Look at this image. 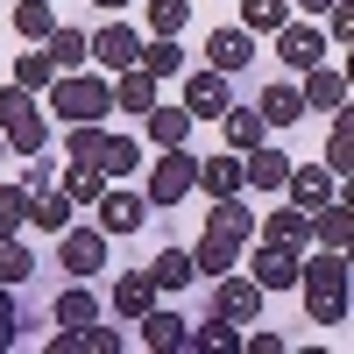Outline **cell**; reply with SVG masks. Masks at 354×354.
Segmentation results:
<instances>
[{
  "mask_svg": "<svg viewBox=\"0 0 354 354\" xmlns=\"http://www.w3.org/2000/svg\"><path fill=\"white\" fill-rule=\"evenodd\" d=\"M298 290H305V312L319 326H340L347 319V248H326V255L298 262Z\"/></svg>",
  "mask_w": 354,
  "mask_h": 354,
  "instance_id": "6da1fadb",
  "label": "cell"
},
{
  "mask_svg": "<svg viewBox=\"0 0 354 354\" xmlns=\"http://www.w3.org/2000/svg\"><path fill=\"white\" fill-rule=\"evenodd\" d=\"M0 135H8V156L50 149V113H43V100L21 93V85H8V93H0Z\"/></svg>",
  "mask_w": 354,
  "mask_h": 354,
  "instance_id": "7a4b0ae2",
  "label": "cell"
},
{
  "mask_svg": "<svg viewBox=\"0 0 354 354\" xmlns=\"http://www.w3.org/2000/svg\"><path fill=\"white\" fill-rule=\"evenodd\" d=\"M50 106H57V121H106L113 85L106 78H85V71H57L50 78Z\"/></svg>",
  "mask_w": 354,
  "mask_h": 354,
  "instance_id": "3957f363",
  "label": "cell"
},
{
  "mask_svg": "<svg viewBox=\"0 0 354 354\" xmlns=\"http://www.w3.org/2000/svg\"><path fill=\"white\" fill-rule=\"evenodd\" d=\"M192 185H198V156L177 142V149H163V156H156V170H149V205H177Z\"/></svg>",
  "mask_w": 354,
  "mask_h": 354,
  "instance_id": "277c9868",
  "label": "cell"
},
{
  "mask_svg": "<svg viewBox=\"0 0 354 354\" xmlns=\"http://www.w3.org/2000/svg\"><path fill=\"white\" fill-rule=\"evenodd\" d=\"M57 262L71 277H100L106 270V227H64L57 234Z\"/></svg>",
  "mask_w": 354,
  "mask_h": 354,
  "instance_id": "5b68a950",
  "label": "cell"
},
{
  "mask_svg": "<svg viewBox=\"0 0 354 354\" xmlns=\"http://www.w3.org/2000/svg\"><path fill=\"white\" fill-rule=\"evenodd\" d=\"M213 312L234 319V326H255V312H262V283L255 277H213Z\"/></svg>",
  "mask_w": 354,
  "mask_h": 354,
  "instance_id": "8992f818",
  "label": "cell"
},
{
  "mask_svg": "<svg viewBox=\"0 0 354 354\" xmlns=\"http://www.w3.org/2000/svg\"><path fill=\"white\" fill-rule=\"evenodd\" d=\"M234 106V93H227V71H192V85H185V113L192 121H220V113Z\"/></svg>",
  "mask_w": 354,
  "mask_h": 354,
  "instance_id": "52a82bcc",
  "label": "cell"
},
{
  "mask_svg": "<svg viewBox=\"0 0 354 354\" xmlns=\"http://www.w3.org/2000/svg\"><path fill=\"white\" fill-rule=\"evenodd\" d=\"M277 57L290 71H312V64H326V36H319L312 21H283L277 28Z\"/></svg>",
  "mask_w": 354,
  "mask_h": 354,
  "instance_id": "ba28073f",
  "label": "cell"
},
{
  "mask_svg": "<svg viewBox=\"0 0 354 354\" xmlns=\"http://www.w3.org/2000/svg\"><path fill=\"white\" fill-rule=\"evenodd\" d=\"M248 277H255L262 290H290V283H298V248L262 241V248H255V262H248Z\"/></svg>",
  "mask_w": 354,
  "mask_h": 354,
  "instance_id": "9c48e42d",
  "label": "cell"
},
{
  "mask_svg": "<svg viewBox=\"0 0 354 354\" xmlns=\"http://www.w3.org/2000/svg\"><path fill=\"white\" fill-rule=\"evenodd\" d=\"M205 234H213V241H234V248L255 234V213L241 205V192H234V198H213V213H205Z\"/></svg>",
  "mask_w": 354,
  "mask_h": 354,
  "instance_id": "30bf717a",
  "label": "cell"
},
{
  "mask_svg": "<svg viewBox=\"0 0 354 354\" xmlns=\"http://www.w3.org/2000/svg\"><path fill=\"white\" fill-rule=\"evenodd\" d=\"M283 192L305 205V213H319V205L333 198V170L326 163H290V177H283Z\"/></svg>",
  "mask_w": 354,
  "mask_h": 354,
  "instance_id": "8fae6325",
  "label": "cell"
},
{
  "mask_svg": "<svg viewBox=\"0 0 354 354\" xmlns=\"http://www.w3.org/2000/svg\"><path fill=\"white\" fill-rule=\"evenodd\" d=\"M93 57H100L106 71H128V64H142V36H135V28H121V21H106L100 36H93Z\"/></svg>",
  "mask_w": 354,
  "mask_h": 354,
  "instance_id": "7c38bea8",
  "label": "cell"
},
{
  "mask_svg": "<svg viewBox=\"0 0 354 354\" xmlns=\"http://www.w3.org/2000/svg\"><path fill=\"white\" fill-rule=\"evenodd\" d=\"M298 93H305V106H312V113H340V106H347V71H326V64H312Z\"/></svg>",
  "mask_w": 354,
  "mask_h": 354,
  "instance_id": "4fadbf2b",
  "label": "cell"
},
{
  "mask_svg": "<svg viewBox=\"0 0 354 354\" xmlns=\"http://www.w3.org/2000/svg\"><path fill=\"white\" fill-rule=\"evenodd\" d=\"M283 177H290V156H277V149H241V185H255V192H283Z\"/></svg>",
  "mask_w": 354,
  "mask_h": 354,
  "instance_id": "5bb4252c",
  "label": "cell"
},
{
  "mask_svg": "<svg viewBox=\"0 0 354 354\" xmlns=\"http://www.w3.org/2000/svg\"><path fill=\"white\" fill-rule=\"evenodd\" d=\"M93 205H100V227L106 234H135L142 213H149V198H135V192H100Z\"/></svg>",
  "mask_w": 354,
  "mask_h": 354,
  "instance_id": "9a60e30c",
  "label": "cell"
},
{
  "mask_svg": "<svg viewBox=\"0 0 354 354\" xmlns=\"http://www.w3.org/2000/svg\"><path fill=\"white\" fill-rule=\"evenodd\" d=\"M50 347H57V354H113V347H121V333L100 326V319H85V326H64Z\"/></svg>",
  "mask_w": 354,
  "mask_h": 354,
  "instance_id": "2e32d148",
  "label": "cell"
},
{
  "mask_svg": "<svg viewBox=\"0 0 354 354\" xmlns=\"http://www.w3.org/2000/svg\"><path fill=\"white\" fill-rule=\"evenodd\" d=\"M248 57H255L248 28H213V43H205V64H213V71H241Z\"/></svg>",
  "mask_w": 354,
  "mask_h": 354,
  "instance_id": "e0dca14e",
  "label": "cell"
},
{
  "mask_svg": "<svg viewBox=\"0 0 354 354\" xmlns=\"http://www.w3.org/2000/svg\"><path fill=\"white\" fill-rule=\"evenodd\" d=\"M43 57L57 71H85V57H93V36H85V28H50L43 36Z\"/></svg>",
  "mask_w": 354,
  "mask_h": 354,
  "instance_id": "ac0fdd59",
  "label": "cell"
},
{
  "mask_svg": "<svg viewBox=\"0 0 354 354\" xmlns=\"http://www.w3.org/2000/svg\"><path fill=\"white\" fill-rule=\"evenodd\" d=\"M185 347H192V354H234V347H241V326L213 312L205 326H185Z\"/></svg>",
  "mask_w": 354,
  "mask_h": 354,
  "instance_id": "d6986e66",
  "label": "cell"
},
{
  "mask_svg": "<svg viewBox=\"0 0 354 354\" xmlns=\"http://www.w3.org/2000/svg\"><path fill=\"white\" fill-rule=\"evenodd\" d=\"M312 241H319V248H347V241H354V213H347L340 198H326V205L312 213Z\"/></svg>",
  "mask_w": 354,
  "mask_h": 354,
  "instance_id": "ffe728a7",
  "label": "cell"
},
{
  "mask_svg": "<svg viewBox=\"0 0 354 354\" xmlns=\"http://www.w3.org/2000/svg\"><path fill=\"white\" fill-rule=\"evenodd\" d=\"M156 85H163L156 71L128 64V71H121V85H113V106H128V113H149V106H156Z\"/></svg>",
  "mask_w": 354,
  "mask_h": 354,
  "instance_id": "44dd1931",
  "label": "cell"
},
{
  "mask_svg": "<svg viewBox=\"0 0 354 354\" xmlns=\"http://www.w3.org/2000/svg\"><path fill=\"white\" fill-rule=\"evenodd\" d=\"M255 113H262V128H290L305 113V93H298V85H270V93L255 100Z\"/></svg>",
  "mask_w": 354,
  "mask_h": 354,
  "instance_id": "7402d4cb",
  "label": "cell"
},
{
  "mask_svg": "<svg viewBox=\"0 0 354 354\" xmlns=\"http://www.w3.org/2000/svg\"><path fill=\"white\" fill-rule=\"evenodd\" d=\"M262 241L305 248V241H312V213H305V205H283V213H270V220H262Z\"/></svg>",
  "mask_w": 354,
  "mask_h": 354,
  "instance_id": "603a6c76",
  "label": "cell"
},
{
  "mask_svg": "<svg viewBox=\"0 0 354 354\" xmlns=\"http://www.w3.org/2000/svg\"><path fill=\"white\" fill-rule=\"evenodd\" d=\"M28 227L64 234V227H71V198H64V192H50V185H43V192H28Z\"/></svg>",
  "mask_w": 354,
  "mask_h": 354,
  "instance_id": "cb8c5ba5",
  "label": "cell"
},
{
  "mask_svg": "<svg viewBox=\"0 0 354 354\" xmlns=\"http://www.w3.org/2000/svg\"><path fill=\"white\" fill-rule=\"evenodd\" d=\"M142 121H149V142H156V149H177V142L192 135V113H185V106H163V100L142 113Z\"/></svg>",
  "mask_w": 354,
  "mask_h": 354,
  "instance_id": "d4e9b609",
  "label": "cell"
},
{
  "mask_svg": "<svg viewBox=\"0 0 354 354\" xmlns=\"http://www.w3.org/2000/svg\"><path fill=\"white\" fill-rule=\"evenodd\" d=\"M149 305H156V277H149V270H135V277L113 283V312H121V319H142Z\"/></svg>",
  "mask_w": 354,
  "mask_h": 354,
  "instance_id": "484cf974",
  "label": "cell"
},
{
  "mask_svg": "<svg viewBox=\"0 0 354 354\" xmlns=\"http://www.w3.org/2000/svg\"><path fill=\"white\" fill-rule=\"evenodd\" d=\"M100 192H106V170H100L93 156H71V170H64V198H71V205H93Z\"/></svg>",
  "mask_w": 354,
  "mask_h": 354,
  "instance_id": "4316f807",
  "label": "cell"
},
{
  "mask_svg": "<svg viewBox=\"0 0 354 354\" xmlns=\"http://www.w3.org/2000/svg\"><path fill=\"white\" fill-rule=\"evenodd\" d=\"M198 185L213 198H234V192H241V149H234V156H205L198 163Z\"/></svg>",
  "mask_w": 354,
  "mask_h": 354,
  "instance_id": "83f0119b",
  "label": "cell"
},
{
  "mask_svg": "<svg viewBox=\"0 0 354 354\" xmlns=\"http://www.w3.org/2000/svg\"><path fill=\"white\" fill-rule=\"evenodd\" d=\"M135 326H142V347H163V354H170V347H185V319H177V312H156V305H149Z\"/></svg>",
  "mask_w": 354,
  "mask_h": 354,
  "instance_id": "f1b7e54d",
  "label": "cell"
},
{
  "mask_svg": "<svg viewBox=\"0 0 354 354\" xmlns=\"http://www.w3.org/2000/svg\"><path fill=\"white\" fill-rule=\"evenodd\" d=\"M93 163L106 170V177H128V170H142V149L128 135H100V149H93Z\"/></svg>",
  "mask_w": 354,
  "mask_h": 354,
  "instance_id": "f546056e",
  "label": "cell"
},
{
  "mask_svg": "<svg viewBox=\"0 0 354 354\" xmlns=\"http://www.w3.org/2000/svg\"><path fill=\"white\" fill-rule=\"evenodd\" d=\"M50 319H57V326H85V319H100V298L85 290V277H78V283L64 290V298L50 305Z\"/></svg>",
  "mask_w": 354,
  "mask_h": 354,
  "instance_id": "4dcf8cb0",
  "label": "cell"
},
{
  "mask_svg": "<svg viewBox=\"0 0 354 354\" xmlns=\"http://www.w3.org/2000/svg\"><path fill=\"white\" fill-rule=\"evenodd\" d=\"M290 21V0H241V28L248 36H277Z\"/></svg>",
  "mask_w": 354,
  "mask_h": 354,
  "instance_id": "1f68e13d",
  "label": "cell"
},
{
  "mask_svg": "<svg viewBox=\"0 0 354 354\" xmlns=\"http://www.w3.org/2000/svg\"><path fill=\"white\" fill-rule=\"evenodd\" d=\"M149 277H156V290H185L198 270H192V255H185V248H163V255L149 262Z\"/></svg>",
  "mask_w": 354,
  "mask_h": 354,
  "instance_id": "d6a6232c",
  "label": "cell"
},
{
  "mask_svg": "<svg viewBox=\"0 0 354 354\" xmlns=\"http://www.w3.org/2000/svg\"><path fill=\"white\" fill-rule=\"evenodd\" d=\"M220 128H227L234 149H255V142H262V113H255V106H227V113H220Z\"/></svg>",
  "mask_w": 354,
  "mask_h": 354,
  "instance_id": "836d02e7",
  "label": "cell"
},
{
  "mask_svg": "<svg viewBox=\"0 0 354 354\" xmlns=\"http://www.w3.org/2000/svg\"><path fill=\"white\" fill-rule=\"evenodd\" d=\"M347 163H354V121H347V106H340L333 113V142H326V170L347 177Z\"/></svg>",
  "mask_w": 354,
  "mask_h": 354,
  "instance_id": "e575fe53",
  "label": "cell"
},
{
  "mask_svg": "<svg viewBox=\"0 0 354 354\" xmlns=\"http://www.w3.org/2000/svg\"><path fill=\"white\" fill-rule=\"evenodd\" d=\"M50 78H57V64L43 50H28V57H15V85L21 93H50Z\"/></svg>",
  "mask_w": 354,
  "mask_h": 354,
  "instance_id": "d590c367",
  "label": "cell"
},
{
  "mask_svg": "<svg viewBox=\"0 0 354 354\" xmlns=\"http://www.w3.org/2000/svg\"><path fill=\"white\" fill-rule=\"evenodd\" d=\"M142 71H156V78H177V71H185V50H177L170 36H156V43H142Z\"/></svg>",
  "mask_w": 354,
  "mask_h": 354,
  "instance_id": "8d00e7d4",
  "label": "cell"
},
{
  "mask_svg": "<svg viewBox=\"0 0 354 354\" xmlns=\"http://www.w3.org/2000/svg\"><path fill=\"white\" fill-rule=\"evenodd\" d=\"M15 28H21L28 43H43L50 28H57V15H50V0H21V8H15Z\"/></svg>",
  "mask_w": 354,
  "mask_h": 354,
  "instance_id": "74e56055",
  "label": "cell"
},
{
  "mask_svg": "<svg viewBox=\"0 0 354 354\" xmlns=\"http://www.w3.org/2000/svg\"><path fill=\"white\" fill-rule=\"evenodd\" d=\"M28 277H36V262H28V248L8 234V241H0V283H15V290H21Z\"/></svg>",
  "mask_w": 354,
  "mask_h": 354,
  "instance_id": "f35d334b",
  "label": "cell"
},
{
  "mask_svg": "<svg viewBox=\"0 0 354 354\" xmlns=\"http://www.w3.org/2000/svg\"><path fill=\"white\" fill-rule=\"evenodd\" d=\"M192 270H198V277H227V270H234V241H213V234H205L198 255H192Z\"/></svg>",
  "mask_w": 354,
  "mask_h": 354,
  "instance_id": "ab89813d",
  "label": "cell"
},
{
  "mask_svg": "<svg viewBox=\"0 0 354 354\" xmlns=\"http://www.w3.org/2000/svg\"><path fill=\"white\" fill-rule=\"evenodd\" d=\"M21 227H28V192L21 185H0V241L21 234Z\"/></svg>",
  "mask_w": 354,
  "mask_h": 354,
  "instance_id": "60d3db41",
  "label": "cell"
},
{
  "mask_svg": "<svg viewBox=\"0 0 354 354\" xmlns=\"http://www.w3.org/2000/svg\"><path fill=\"white\" fill-rule=\"evenodd\" d=\"M21 326H28V312H21V298H15V283H0V347H15Z\"/></svg>",
  "mask_w": 354,
  "mask_h": 354,
  "instance_id": "b9f144b4",
  "label": "cell"
},
{
  "mask_svg": "<svg viewBox=\"0 0 354 354\" xmlns=\"http://www.w3.org/2000/svg\"><path fill=\"white\" fill-rule=\"evenodd\" d=\"M192 15V0H149V36H177Z\"/></svg>",
  "mask_w": 354,
  "mask_h": 354,
  "instance_id": "7bdbcfd3",
  "label": "cell"
},
{
  "mask_svg": "<svg viewBox=\"0 0 354 354\" xmlns=\"http://www.w3.org/2000/svg\"><path fill=\"white\" fill-rule=\"evenodd\" d=\"M64 149L71 156H93L100 149V121H64Z\"/></svg>",
  "mask_w": 354,
  "mask_h": 354,
  "instance_id": "ee69618b",
  "label": "cell"
},
{
  "mask_svg": "<svg viewBox=\"0 0 354 354\" xmlns=\"http://www.w3.org/2000/svg\"><path fill=\"white\" fill-rule=\"evenodd\" d=\"M326 15H333V36L347 43V36H354V8H347V0H333V8H326Z\"/></svg>",
  "mask_w": 354,
  "mask_h": 354,
  "instance_id": "f6af8a7d",
  "label": "cell"
},
{
  "mask_svg": "<svg viewBox=\"0 0 354 354\" xmlns=\"http://www.w3.org/2000/svg\"><path fill=\"white\" fill-rule=\"evenodd\" d=\"M248 354H283V333H248Z\"/></svg>",
  "mask_w": 354,
  "mask_h": 354,
  "instance_id": "bcb514c9",
  "label": "cell"
},
{
  "mask_svg": "<svg viewBox=\"0 0 354 354\" xmlns=\"http://www.w3.org/2000/svg\"><path fill=\"white\" fill-rule=\"evenodd\" d=\"M298 8H305V15H326V8H333V0H298Z\"/></svg>",
  "mask_w": 354,
  "mask_h": 354,
  "instance_id": "7dc6e473",
  "label": "cell"
},
{
  "mask_svg": "<svg viewBox=\"0 0 354 354\" xmlns=\"http://www.w3.org/2000/svg\"><path fill=\"white\" fill-rule=\"evenodd\" d=\"M93 8H128V0H93Z\"/></svg>",
  "mask_w": 354,
  "mask_h": 354,
  "instance_id": "c3c4849f",
  "label": "cell"
},
{
  "mask_svg": "<svg viewBox=\"0 0 354 354\" xmlns=\"http://www.w3.org/2000/svg\"><path fill=\"white\" fill-rule=\"evenodd\" d=\"M0 156H8V135H0Z\"/></svg>",
  "mask_w": 354,
  "mask_h": 354,
  "instance_id": "681fc988",
  "label": "cell"
}]
</instances>
